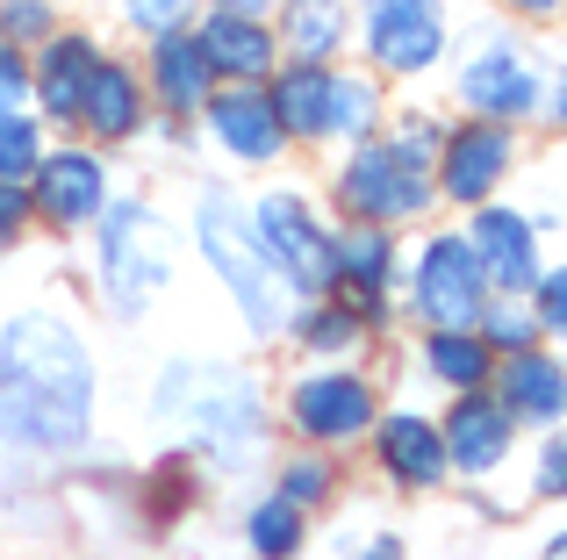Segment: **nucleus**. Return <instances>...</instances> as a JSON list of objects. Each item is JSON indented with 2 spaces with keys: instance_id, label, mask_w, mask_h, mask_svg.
Instances as JSON below:
<instances>
[{
  "instance_id": "f257e3e1",
  "label": "nucleus",
  "mask_w": 567,
  "mask_h": 560,
  "mask_svg": "<svg viewBox=\"0 0 567 560\" xmlns=\"http://www.w3.org/2000/svg\"><path fill=\"white\" fill-rule=\"evenodd\" d=\"M94 424V360L58 317L29 309L0 331V438L29 453H65Z\"/></svg>"
},
{
  "instance_id": "f03ea898",
  "label": "nucleus",
  "mask_w": 567,
  "mask_h": 560,
  "mask_svg": "<svg viewBox=\"0 0 567 560\" xmlns=\"http://www.w3.org/2000/svg\"><path fill=\"white\" fill-rule=\"evenodd\" d=\"M194 230H202V252L208 267L223 273V288L237 294V309H245V323L259 338H274L280 323H288V273L274 267V252L259 245V230H251V216L237 209V201L208 195L202 216H194Z\"/></svg>"
},
{
  "instance_id": "7ed1b4c3",
  "label": "nucleus",
  "mask_w": 567,
  "mask_h": 560,
  "mask_svg": "<svg viewBox=\"0 0 567 560\" xmlns=\"http://www.w3.org/2000/svg\"><path fill=\"white\" fill-rule=\"evenodd\" d=\"M181 403H187V432L223 467H245L259 453L266 417H259V388L245 374H230V366H173L166 388H158V409H181Z\"/></svg>"
},
{
  "instance_id": "20e7f679",
  "label": "nucleus",
  "mask_w": 567,
  "mask_h": 560,
  "mask_svg": "<svg viewBox=\"0 0 567 560\" xmlns=\"http://www.w3.org/2000/svg\"><path fill=\"white\" fill-rule=\"evenodd\" d=\"M173 273V245H166V224H158L152 209H115L109 216V238H101V280H109L115 309L123 317H137L144 302H152L158 288H166Z\"/></svg>"
},
{
  "instance_id": "39448f33",
  "label": "nucleus",
  "mask_w": 567,
  "mask_h": 560,
  "mask_svg": "<svg viewBox=\"0 0 567 560\" xmlns=\"http://www.w3.org/2000/svg\"><path fill=\"white\" fill-rule=\"evenodd\" d=\"M445 43V8L439 0H367V51L388 72H424Z\"/></svg>"
},
{
  "instance_id": "423d86ee",
  "label": "nucleus",
  "mask_w": 567,
  "mask_h": 560,
  "mask_svg": "<svg viewBox=\"0 0 567 560\" xmlns=\"http://www.w3.org/2000/svg\"><path fill=\"white\" fill-rule=\"evenodd\" d=\"M416 302L439 331H467L482 317V267H474L467 238H431L424 267H416Z\"/></svg>"
},
{
  "instance_id": "0eeeda50",
  "label": "nucleus",
  "mask_w": 567,
  "mask_h": 560,
  "mask_svg": "<svg viewBox=\"0 0 567 560\" xmlns=\"http://www.w3.org/2000/svg\"><path fill=\"white\" fill-rule=\"evenodd\" d=\"M251 230H259V245L274 252V267L288 280H309V288H323L338 267H331V238L317 230V216L302 209L295 195H266L259 216H251Z\"/></svg>"
},
{
  "instance_id": "6e6552de",
  "label": "nucleus",
  "mask_w": 567,
  "mask_h": 560,
  "mask_svg": "<svg viewBox=\"0 0 567 560\" xmlns=\"http://www.w3.org/2000/svg\"><path fill=\"white\" fill-rule=\"evenodd\" d=\"M295 424L309 438H360L374 424V395L360 374H309L295 388Z\"/></svg>"
},
{
  "instance_id": "1a4fd4ad",
  "label": "nucleus",
  "mask_w": 567,
  "mask_h": 560,
  "mask_svg": "<svg viewBox=\"0 0 567 560\" xmlns=\"http://www.w3.org/2000/svg\"><path fill=\"white\" fill-rule=\"evenodd\" d=\"M346 201L360 216H416L431 201V187H424V173L395 166L388 144H367V152L346 166Z\"/></svg>"
},
{
  "instance_id": "9d476101",
  "label": "nucleus",
  "mask_w": 567,
  "mask_h": 560,
  "mask_svg": "<svg viewBox=\"0 0 567 560\" xmlns=\"http://www.w3.org/2000/svg\"><path fill=\"white\" fill-rule=\"evenodd\" d=\"M194 51H202L208 72H230V80H259L266 65H274V37H266L251 14H208L202 37H194Z\"/></svg>"
},
{
  "instance_id": "9b49d317",
  "label": "nucleus",
  "mask_w": 567,
  "mask_h": 560,
  "mask_svg": "<svg viewBox=\"0 0 567 560\" xmlns=\"http://www.w3.org/2000/svg\"><path fill=\"white\" fill-rule=\"evenodd\" d=\"M37 209L51 224H86L101 209V158L86 152H58L37 166Z\"/></svg>"
},
{
  "instance_id": "f8f14e48",
  "label": "nucleus",
  "mask_w": 567,
  "mask_h": 560,
  "mask_svg": "<svg viewBox=\"0 0 567 560\" xmlns=\"http://www.w3.org/2000/svg\"><path fill=\"white\" fill-rule=\"evenodd\" d=\"M467 252H482L474 267H482V280H496V288H525L532 273V224L525 216H511V209H482L474 216V245Z\"/></svg>"
},
{
  "instance_id": "ddd939ff",
  "label": "nucleus",
  "mask_w": 567,
  "mask_h": 560,
  "mask_svg": "<svg viewBox=\"0 0 567 560\" xmlns=\"http://www.w3.org/2000/svg\"><path fill=\"white\" fill-rule=\"evenodd\" d=\"M503 166H511V137L503 129H460V137H445V195L453 201H488V187L503 180Z\"/></svg>"
},
{
  "instance_id": "4468645a",
  "label": "nucleus",
  "mask_w": 567,
  "mask_h": 560,
  "mask_svg": "<svg viewBox=\"0 0 567 560\" xmlns=\"http://www.w3.org/2000/svg\"><path fill=\"white\" fill-rule=\"evenodd\" d=\"M532 65L511 51V43H488L482 58L467 65V80H460V94L474 101L482 115H517V108H532Z\"/></svg>"
},
{
  "instance_id": "2eb2a0df",
  "label": "nucleus",
  "mask_w": 567,
  "mask_h": 560,
  "mask_svg": "<svg viewBox=\"0 0 567 560\" xmlns=\"http://www.w3.org/2000/svg\"><path fill=\"white\" fill-rule=\"evenodd\" d=\"M445 453H453L467 475H488V467L511 453V417H503L496 403H482V395H467V403L445 417V438H439Z\"/></svg>"
},
{
  "instance_id": "dca6fc26",
  "label": "nucleus",
  "mask_w": 567,
  "mask_h": 560,
  "mask_svg": "<svg viewBox=\"0 0 567 560\" xmlns=\"http://www.w3.org/2000/svg\"><path fill=\"white\" fill-rule=\"evenodd\" d=\"M503 417H532V424H560V366L539 360V352H517L511 366H503Z\"/></svg>"
},
{
  "instance_id": "f3484780",
  "label": "nucleus",
  "mask_w": 567,
  "mask_h": 560,
  "mask_svg": "<svg viewBox=\"0 0 567 560\" xmlns=\"http://www.w3.org/2000/svg\"><path fill=\"white\" fill-rule=\"evenodd\" d=\"M381 460H388V475H395V481L431 489V481H439V467H445V446H439V432H431L424 417H388Z\"/></svg>"
},
{
  "instance_id": "a211bd4d",
  "label": "nucleus",
  "mask_w": 567,
  "mask_h": 560,
  "mask_svg": "<svg viewBox=\"0 0 567 560\" xmlns=\"http://www.w3.org/2000/svg\"><path fill=\"white\" fill-rule=\"evenodd\" d=\"M208 115H216V137L230 144L237 158H274L280 152V123H274V108H266L259 94H223Z\"/></svg>"
},
{
  "instance_id": "6ab92c4d",
  "label": "nucleus",
  "mask_w": 567,
  "mask_h": 560,
  "mask_svg": "<svg viewBox=\"0 0 567 560\" xmlns=\"http://www.w3.org/2000/svg\"><path fill=\"white\" fill-rule=\"evenodd\" d=\"M266 108H274V123L295 129V137H323V129H331V80L302 65V72H288V80L274 86Z\"/></svg>"
},
{
  "instance_id": "aec40b11",
  "label": "nucleus",
  "mask_w": 567,
  "mask_h": 560,
  "mask_svg": "<svg viewBox=\"0 0 567 560\" xmlns=\"http://www.w3.org/2000/svg\"><path fill=\"white\" fill-rule=\"evenodd\" d=\"M80 115H86L94 137H130V129H137V80H130L123 65H94Z\"/></svg>"
},
{
  "instance_id": "412c9836",
  "label": "nucleus",
  "mask_w": 567,
  "mask_h": 560,
  "mask_svg": "<svg viewBox=\"0 0 567 560\" xmlns=\"http://www.w3.org/2000/svg\"><path fill=\"white\" fill-rule=\"evenodd\" d=\"M94 43L86 37H65V43H51V58H43V108L51 115H80V101H86V80H94Z\"/></svg>"
},
{
  "instance_id": "4be33fe9",
  "label": "nucleus",
  "mask_w": 567,
  "mask_h": 560,
  "mask_svg": "<svg viewBox=\"0 0 567 560\" xmlns=\"http://www.w3.org/2000/svg\"><path fill=\"white\" fill-rule=\"evenodd\" d=\"M158 94H166V108H202L208 65L194 51V37H158Z\"/></svg>"
},
{
  "instance_id": "5701e85b",
  "label": "nucleus",
  "mask_w": 567,
  "mask_h": 560,
  "mask_svg": "<svg viewBox=\"0 0 567 560\" xmlns=\"http://www.w3.org/2000/svg\"><path fill=\"white\" fill-rule=\"evenodd\" d=\"M424 360H431V374L453 381V388H474V381L488 374V345H482V338H467V331H431Z\"/></svg>"
},
{
  "instance_id": "b1692460",
  "label": "nucleus",
  "mask_w": 567,
  "mask_h": 560,
  "mask_svg": "<svg viewBox=\"0 0 567 560\" xmlns=\"http://www.w3.org/2000/svg\"><path fill=\"white\" fill-rule=\"evenodd\" d=\"M331 267L352 280V294H381V280H388V238H381V230H352V238L331 245Z\"/></svg>"
},
{
  "instance_id": "393cba45",
  "label": "nucleus",
  "mask_w": 567,
  "mask_h": 560,
  "mask_svg": "<svg viewBox=\"0 0 567 560\" xmlns=\"http://www.w3.org/2000/svg\"><path fill=\"white\" fill-rule=\"evenodd\" d=\"M245 532H251V547H259L266 560H288L295 547H302V510H295L288 496H274V504H259V510H251V525H245Z\"/></svg>"
},
{
  "instance_id": "a878e982",
  "label": "nucleus",
  "mask_w": 567,
  "mask_h": 560,
  "mask_svg": "<svg viewBox=\"0 0 567 560\" xmlns=\"http://www.w3.org/2000/svg\"><path fill=\"white\" fill-rule=\"evenodd\" d=\"M338 29H346V8H338V0H295V14H288V37H295V51L323 58V51L338 43Z\"/></svg>"
},
{
  "instance_id": "bb28decb",
  "label": "nucleus",
  "mask_w": 567,
  "mask_h": 560,
  "mask_svg": "<svg viewBox=\"0 0 567 560\" xmlns=\"http://www.w3.org/2000/svg\"><path fill=\"white\" fill-rule=\"evenodd\" d=\"M37 123L29 115H0V187L29 180V166H37Z\"/></svg>"
},
{
  "instance_id": "cd10ccee",
  "label": "nucleus",
  "mask_w": 567,
  "mask_h": 560,
  "mask_svg": "<svg viewBox=\"0 0 567 560\" xmlns=\"http://www.w3.org/2000/svg\"><path fill=\"white\" fill-rule=\"evenodd\" d=\"M367 123H374V86L331 80V129H367Z\"/></svg>"
},
{
  "instance_id": "c85d7f7f",
  "label": "nucleus",
  "mask_w": 567,
  "mask_h": 560,
  "mask_svg": "<svg viewBox=\"0 0 567 560\" xmlns=\"http://www.w3.org/2000/svg\"><path fill=\"white\" fill-rule=\"evenodd\" d=\"M323 489H331V467L323 460H295L288 467V504L302 510V504H323Z\"/></svg>"
},
{
  "instance_id": "c756f323",
  "label": "nucleus",
  "mask_w": 567,
  "mask_h": 560,
  "mask_svg": "<svg viewBox=\"0 0 567 560\" xmlns=\"http://www.w3.org/2000/svg\"><path fill=\"white\" fill-rule=\"evenodd\" d=\"M187 14V0H130V22L137 29H158V37H173Z\"/></svg>"
},
{
  "instance_id": "7c9ffc66",
  "label": "nucleus",
  "mask_w": 567,
  "mask_h": 560,
  "mask_svg": "<svg viewBox=\"0 0 567 560\" xmlns=\"http://www.w3.org/2000/svg\"><path fill=\"white\" fill-rule=\"evenodd\" d=\"M22 94H29L22 58H14V51H0V115H14V108H22Z\"/></svg>"
},
{
  "instance_id": "2f4dec72",
  "label": "nucleus",
  "mask_w": 567,
  "mask_h": 560,
  "mask_svg": "<svg viewBox=\"0 0 567 560\" xmlns=\"http://www.w3.org/2000/svg\"><path fill=\"white\" fill-rule=\"evenodd\" d=\"M532 323H546V331H560V323H567V280L560 273L539 280V317H532Z\"/></svg>"
},
{
  "instance_id": "473e14b6",
  "label": "nucleus",
  "mask_w": 567,
  "mask_h": 560,
  "mask_svg": "<svg viewBox=\"0 0 567 560\" xmlns=\"http://www.w3.org/2000/svg\"><path fill=\"white\" fill-rule=\"evenodd\" d=\"M302 338H309V345H346V338H352V317L323 309V317H309V323H302Z\"/></svg>"
},
{
  "instance_id": "72a5a7b5",
  "label": "nucleus",
  "mask_w": 567,
  "mask_h": 560,
  "mask_svg": "<svg viewBox=\"0 0 567 560\" xmlns=\"http://www.w3.org/2000/svg\"><path fill=\"white\" fill-rule=\"evenodd\" d=\"M0 22H8V37H37V29H43V0H8Z\"/></svg>"
},
{
  "instance_id": "f704fd0d",
  "label": "nucleus",
  "mask_w": 567,
  "mask_h": 560,
  "mask_svg": "<svg viewBox=\"0 0 567 560\" xmlns=\"http://www.w3.org/2000/svg\"><path fill=\"white\" fill-rule=\"evenodd\" d=\"M488 338H496V345H511V352H525L532 317H496V323H488Z\"/></svg>"
},
{
  "instance_id": "c9c22d12",
  "label": "nucleus",
  "mask_w": 567,
  "mask_h": 560,
  "mask_svg": "<svg viewBox=\"0 0 567 560\" xmlns=\"http://www.w3.org/2000/svg\"><path fill=\"white\" fill-rule=\"evenodd\" d=\"M29 216V195H14V187H0V245L14 238V224Z\"/></svg>"
},
{
  "instance_id": "e433bc0d",
  "label": "nucleus",
  "mask_w": 567,
  "mask_h": 560,
  "mask_svg": "<svg viewBox=\"0 0 567 560\" xmlns=\"http://www.w3.org/2000/svg\"><path fill=\"white\" fill-rule=\"evenodd\" d=\"M539 489H546V496L560 489V438H554V446H546V460H539Z\"/></svg>"
},
{
  "instance_id": "4c0bfd02",
  "label": "nucleus",
  "mask_w": 567,
  "mask_h": 560,
  "mask_svg": "<svg viewBox=\"0 0 567 560\" xmlns=\"http://www.w3.org/2000/svg\"><path fill=\"white\" fill-rule=\"evenodd\" d=\"M360 560H402V547H395V539H374V547H367Z\"/></svg>"
},
{
  "instance_id": "58836bf2",
  "label": "nucleus",
  "mask_w": 567,
  "mask_h": 560,
  "mask_svg": "<svg viewBox=\"0 0 567 560\" xmlns=\"http://www.w3.org/2000/svg\"><path fill=\"white\" fill-rule=\"evenodd\" d=\"M517 8H532V14H546V8H560V0H517Z\"/></svg>"
}]
</instances>
